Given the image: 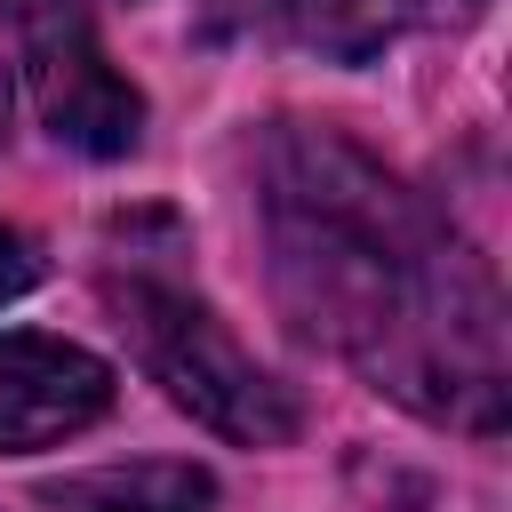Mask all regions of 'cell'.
<instances>
[{
  "label": "cell",
  "mask_w": 512,
  "mask_h": 512,
  "mask_svg": "<svg viewBox=\"0 0 512 512\" xmlns=\"http://www.w3.org/2000/svg\"><path fill=\"white\" fill-rule=\"evenodd\" d=\"M32 272H40V264H32V240L0 224V304H8V296H24V288H32Z\"/></svg>",
  "instance_id": "52a82bcc"
},
{
  "label": "cell",
  "mask_w": 512,
  "mask_h": 512,
  "mask_svg": "<svg viewBox=\"0 0 512 512\" xmlns=\"http://www.w3.org/2000/svg\"><path fill=\"white\" fill-rule=\"evenodd\" d=\"M120 312H128V336H136V360L152 368V384H168V400L192 408L208 432L248 440V448H272L296 432L288 384L272 368H256V352H240L232 328L200 296H184L168 280H128Z\"/></svg>",
  "instance_id": "7a4b0ae2"
},
{
  "label": "cell",
  "mask_w": 512,
  "mask_h": 512,
  "mask_svg": "<svg viewBox=\"0 0 512 512\" xmlns=\"http://www.w3.org/2000/svg\"><path fill=\"white\" fill-rule=\"evenodd\" d=\"M24 72H32V112L56 144L112 160L144 136V96L112 72V56L88 40V16H40L24 24Z\"/></svg>",
  "instance_id": "3957f363"
},
{
  "label": "cell",
  "mask_w": 512,
  "mask_h": 512,
  "mask_svg": "<svg viewBox=\"0 0 512 512\" xmlns=\"http://www.w3.org/2000/svg\"><path fill=\"white\" fill-rule=\"evenodd\" d=\"M112 408V368L64 336H0V456L88 432Z\"/></svg>",
  "instance_id": "277c9868"
},
{
  "label": "cell",
  "mask_w": 512,
  "mask_h": 512,
  "mask_svg": "<svg viewBox=\"0 0 512 512\" xmlns=\"http://www.w3.org/2000/svg\"><path fill=\"white\" fill-rule=\"evenodd\" d=\"M200 504H208V480L192 464H120L56 496V512H200Z\"/></svg>",
  "instance_id": "8992f818"
},
{
  "label": "cell",
  "mask_w": 512,
  "mask_h": 512,
  "mask_svg": "<svg viewBox=\"0 0 512 512\" xmlns=\"http://www.w3.org/2000/svg\"><path fill=\"white\" fill-rule=\"evenodd\" d=\"M424 0H280V16L296 24L304 48H320L328 64H368L384 40H400L416 24Z\"/></svg>",
  "instance_id": "5b68a950"
},
{
  "label": "cell",
  "mask_w": 512,
  "mask_h": 512,
  "mask_svg": "<svg viewBox=\"0 0 512 512\" xmlns=\"http://www.w3.org/2000/svg\"><path fill=\"white\" fill-rule=\"evenodd\" d=\"M280 288L384 392L448 424H496L504 328L488 272L352 144L288 128L264 168Z\"/></svg>",
  "instance_id": "6da1fadb"
},
{
  "label": "cell",
  "mask_w": 512,
  "mask_h": 512,
  "mask_svg": "<svg viewBox=\"0 0 512 512\" xmlns=\"http://www.w3.org/2000/svg\"><path fill=\"white\" fill-rule=\"evenodd\" d=\"M16 8V24H40V16H88L80 0H8Z\"/></svg>",
  "instance_id": "ba28073f"
}]
</instances>
